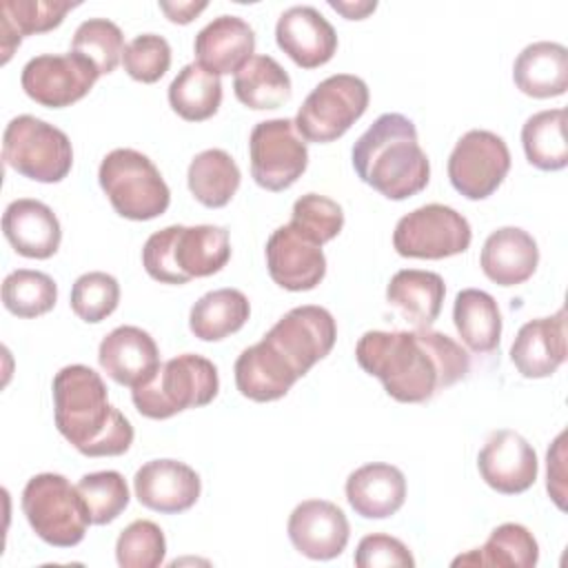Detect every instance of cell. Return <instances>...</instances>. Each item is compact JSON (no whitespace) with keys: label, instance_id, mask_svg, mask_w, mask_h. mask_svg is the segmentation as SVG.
Wrapping results in <instances>:
<instances>
[{"label":"cell","instance_id":"obj_1","mask_svg":"<svg viewBox=\"0 0 568 568\" xmlns=\"http://www.w3.org/2000/svg\"><path fill=\"white\" fill-rule=\"evenodd\" d=\"M355 359L402 404L428 402L470 371L468 353L430 328L366 331L355 346Z\"/></svg>","mask_w":568,"mask_h":568},{"label":"cell","instance_id":"obj_2","mask_svg":"<svg viewBox=\"0 0 568 568\" xmlns=\"http://www.w3.org/2000/svg\"><path fill=\"white\" fill-rule=\"evenodd\" d=\"M337 337L324 306L304 304L284 313L271 331L235 359V386L253 402H275L324 359Z\"/></svg>","mask_w":568,"mask_h":568},{"label":"cell","instance_id":"obj_3","mask_svg":"<svg viewBox=\"0 0 568 568\" xmlns=\"http://www.w3.org/2000/svg\"><path fill=\"white\" fill-rule=\"evenodd\" d=\"M53 419L60 435L87 457H118L133 444L131 422L109 404L100 373L84 364L55 373Z\"/></svg>","mask_w":568,"mask_h":568},{"label":"cell","instance_id":"obj_4","mask_svg":"<svg viewBox=\"0 0 568 568\" xmlns=\"http://www.w3.org/2000/svg\"><path fill=\"white\" fill-rule=\"evenodd\" d=\"M357 178L388 200H406L426 189L430 162L413 120L402 113L379 115L353 144Z\"/></svg>","mask_w":568,"mask_h":568},{"label":"cell","instance_id":"obj_5","mask_svg":"<svg viewBox=\"0 0 568 568\" xmlns=\"http://www.w3.org/2000/svg\"><path fill=\"white\" fill-rule=\"evenodd\" d=\"M231 260V240L224 226L173 224L149 235L142 248V266L155 282L186 284L209 277Z\"/></svg>","mask_w":568,"mask_h":568},{"label":"cell","instance_id":"obj_6","mask_svg":"<svg viewBox=\"0 0 568 568\" xmlns=\"http://www.w3.org/2000/svg\"><path fill=\"white\" fill-rule=\"evenodd\" d=\"M217 390L220 377L215 364L202 355L182 353L160 364L149 382L131 388V399L140 415L169 419L186 408L211 404Z\"/></svg>","mask_w":568,"mask_h":568},{"label":"cell","instance_id":"obj_7","mask_svg":"<svg viewBox=\"0 0 568 568\" xmlns=\"http://www.w3.org/2000/svg\"><path fill=\"white\" fill-rule=\"evenodd\" d=\"M98 182L118 215L135 222L162 215L171 191L158 166L135 149H113L104 155Z\"/></svg>","mask_w":568,"mask_h":568},{"label":"cell","instance_id":"obj_8","mask_svg":"<svg viewBox=\"0 0 568 568\" xmlns=\"http://www.w3.org/2000/svg\"><path fill=\"white\" fill-rule=\"evenodd\" d=\"M22 513L33 532L55 548L78 546L91 524L78 488L58 473H40L27 481Z\"/></svg>","mask_w":568,"mask_h":568},{"label":"cell","instance_id":"obj_9","mask_svg":"<svg viewBox=\"0 0 568 568\" xmlns=\"http://www.w3.org/2000/svg\"><path fill=\"white\" fill-rule=\"evenodd\" d=\"M2 158L16 173L42 184L62 182L73 166L69 135L36 115H18L7 124Z\"/></svg>","mask_w":568,"mask_h":568},{"label":"cell","instance_id":"obj_10","mask_svg":"<svg viewBox=\"0 0 568 568\" xmlns=\"http://www.w3.org/2000/svg\"><path fill=\"white\" fill-rule=\"evenodd\" d=\"M368 100V87L362 78L351 73L328 75L302 102L295 129L308 142H333L364 115Z\"/></svg>","mask_w":568,"mask_h":568},{"label":"cell","instance_id":"obj_11","mask_svg":"<svg viewBox=\"0 0 568 568\" xmlns=\"http://www.w3.org/2000/svg\"><path fill=\"white\" fill-rule=\"evenodd\" d=\"M248 158L255 184L273 193L293 186L308 166L306 142L288 118L257 122L248 138Z\"/></svg>","mask_w":568,"mask_h":568},{"label":"cell","instance_id":"obj_12","mask_svg":"<svg viewBox=\"0 0 568 568\" xmlns=\"http://www.w3.org/2000/svg\"><path fill=\"white\" fill-rule=\"evenodd\" d=\"M473 231L468 220L446 204H424L404 215L393 231V246L402 257L444 260L468 251Z\"/></svg>","mask_w":568,"mask_h":568},{"label":"cell","instance_id":"obj_13","mask_svg":"<svg viewBox=\"0 0 568 568\" xmlns=\"http://www.w3.org/2000/svg\"><path fill=\"white\" fill-rule=\"evenodd\" d=\"M510 171V151L493 131L473 129L464 133L448 158V180L466 200H486Z\"/></svg>","mask_w":568,"mask_h":568},{"label":"cell","instance_id":"obj_14","mask_svg":"<svg viewBox=\"0 0 568 568\" xmlns=\"http://www.w3.org/2000/svg\"><path fill=\"white\" fill-rule=\"evenodd\" d=\"M100 78L98 69L82 55L42 53L31 58L20 75L24 93L49 109H64L82 100Z\"/></svg>","mask_w":568,"mask_h":568},{"label":"cell","instance_id":"obj_15","mask_svg":"<svg viewBox=\"0 0 568 568\" xmlns=\"http://www.w3.org/2000/svg\"><path fill=\"white\" fill-rule=\"evenodd\" d=\"M481 479L501 495L526 493L537 481V453L515 430H493L477 455Z\"/></svg>","mask_w":568,"mask_h":568},{"label":"cell","instance_id":"obj_16","mask_svg":"<svg viewBox=\"0 0 568 568\" xmlns=\"http://www.w3.org/2000/svg\"><path fill=\"white\" fill-rule=\"evenodd\" d=\"M286 530L293 548L315 561L339 557L351 537L344 510L326 499H306L297 504L288 517Z\"/></svg>","mask_w":568,"mask_h":568},{"label":"cell","instance_id":"obj_17","mask_svg":"<svg viewBox=\"0 0 568 568\" xmlns=\"http://www.w3.org/2000/svg\"><path fill=\"white\" fill-rule=\"evenodd\" d=\"M138 501L162 515H178L195 506L202 493L200 475L178 459H151L133 477Z\"/></svg>","mask_w":568,"mask_h":568},{"label":"cell","instance_id":"obj_18","mask_svg":"<svg viewBox=\"0 0 568 568\" xmlns=\"http://www.w3.org/2000/svg\"><path fill=\"white\" fill-rule=\"evenodd\" d=\"M264 253L271 280L284 291H313L326 275L322 246L313 244L288 224L271 233Z\"/></svg>","mask_w":568,"mask_h":568},{"label":"cell","instance_id":"obj_19","mask_svg":"<svg viewBox=\"0 0 568 568\" xmlns=\"http://www.w3.org/2000/svg\"><path fill=\"white\" fill-rule=\"evenodd\" d=\"M277 47L302 69L326 64L337 51V33L333 24L308 4L286 9L275 24Z\"/></svg>","mask_w":568,"mask_h":568},{"label":"cell","instance_id":"obj_20","mask_svg":"<svg viewBox=\"0 0 568 568\" xmlns=\"http://www.w3.org/2000/svg\"><path fill=\"white\" fill-rule=\"evenodd\" d=\"M98 362L115 384L138 388L160 368V351L146 331L126 324L100 342Z\"/></svg>","mask_w":568,"mask_h":568},{"label":"cell","instance_id":"obj_21","mask_svg":"<svg viewBox=\"0 0 568 568\" xmlns=\"http://www.w3.org/2000/svg\"><path fill=\"white\" fill-rule=\"evenodd\" d=\"M566 311L526 322L510 346V362L526 379H541L557 373L566 362Z\"/></svg>","mask_w":568,"mask_h":568},{"label":"cell","instance_id":"obj_22","mask_svg":"<svg viewBox=\"0 0 568 568\" xmlns=\"http://www.w3.org/2000/svg\"><path fill=\"white\" fill-rule=\"evenodd\" d=\"M2 233L18 255L31 260L55 255L62 240V229L51 206L31 197L13 200L4 209Z\"/></svg>","mask_w":568,"mask_h":568},{"label":"cell","instance_id":"obj_23","mask_svg":"<svg viewBox=\"0 0 568 568\" xmlns=\"http://www.w3.org/2000/svg\"><path fill=\"white\" fill-rule=\"evenodd\" d=\"M195 60L215 75L237 73L255 51L251 24L237 16H217L200 29L193 42Z\"/></svg>","mask_w":568,"mask_h":568},{"label":"cell","instance_id":"obj_24","mask_svg":"<svg viewBox=\"0 0 568 568\" xmlns=\"http://www.w3.org/2000/svg\"><path fill=\"white\" fill-rule=\"evenodd\" d=\"M539 264L535 237L519 226H501L493 231L479 255L484 275L499 286H517L532 277Z\"/></svg>","mask_w":568,"mask_h":568},{"label":"cell","instance_id":"obj_25","mask_svg":"<svg viewBox=\"0 0 568 568\" xmlns=\"http://www.w3.org/2000/svg\"><path fill=\"white\" fill-rule=\"evenodd\" d=\"M346 499L359 517L386 519L404 506L406 477L393 464H364L348 475Z\"/></svg>","mask_w":568,"mask_h":568},{"label":"cell","instance_id":"obj_26","mask_svg":"<svg viewBox=\"0 0 568 568\" xmlns=\"http://www.w3.org/2000/svg\"><path fill=\"white\" fill-rule=\"evenodd\" d=\"M513 80L521 93L537 100L564 95L568 89V49L550 40L524 47L513 64Z\"/></svg>","mask_w":568,"mask_h":568},{"label":"cell","instance_id":"obj_27","mask_svg":"<svg viewBox=\"0 0 568 568\" xmlns=\"http://www.w3.org/2000/svg\"><path fill=\"white\" fill-rule=\"evenodd\" d=\"M444 295L446 284L442 275L419 268L397 271L386 286L388 304L395 306L415 328H430L442 313Z\"/></svg>","mask_w":568,"mask_h":568},{"label":"cell","instance_id":"obj_28","mask_svg":"<svg viewBox=\"0 0 568 568\" xmlns=\"http://www.w3.org/2000/svg\"><path fill=\"white\" fill-rule=\"evenodd\" d=\"M78 2L60 0H4L0 4L2 62H9L24 36L44 33L62 24L64 16Z\"/></svg>","mask_w":568,"mask_h":568},{"label":"cell","instance_id":"obj_29","mask_svg":"<svg viewBox=\"0 0 568 568\" xmlns=\"http://www.w3.org/2000/svg\"><path fill=\"white\" fill-rule=\"evenodd\" d=\"M251 315L246 295L237 288H217L202 295L189 313V328L202 342H220L237 333Z\"/></svg>","mask_w":568,"mask_h":568},{"label":"cell","instance_id":"obj_30","mask_svg":"<svg viewBox=\"0 0 568 568\" xmlns=\"http://www.w3.org/2000/svg\"><path fill=\"white\" fill-rule=\"evenodd\" d=\"M453 322L473 353H490L499 346L501 313L490 293L479 288L459 291L453 304Z\"/></svg>","mask_w":568,"mask_h":568},{"label":"cell","instance_id":"obj_31","mask_svg":"<svg viewBox=\"0 0 568 568\" xmlns=\"http://www.w3.org/2000/svg\"><path fill=\"white\" fill-rule=\"evenodd\" d=\"M240 180L242 173L224 149H206L197 153L186 171L189 191L209 209L226 206L237 193Z\"/></svg>","mask_w":568,"mask_h":568},{"label":"cell","instance_id":"obj_32","mask_svg":"<svg viewBox=\"0 0 568 568\" xmlns=\"http://www.w3.org/2000/svg\"><path fill=\"white\" fill-rule=\"evenodd\" d=\"M235 98L253 109H277L291 98V78L271 55H253L233 78Z\"/></svg>","mask_w":568,"mask_h":568},{"label":"cell","instance_id":"obj_33","mask_svg":"<svg viewBox=\"0 0 568 568\" xmlns=\"http://www.w3.org/2000/svg\"><path fill=\"white\" fill-rule=\"evenodd\" d=\"M539 559V546L532 532L521 524L497 526L481 548L453 559V566H513L532 568Z\"/></svg>","mask_w":568,"mask_h":568},{"label":"cell","instance_id":"obj_34","mask_svg":"<svg viewBox=\"0 0 568 568\" xmlns=\"http://www.w3.org/2000/svg\"><path fill=\"white\" fill-rule=\"evenodd\" d=\"M169 104L186 122H204L213 118L222 104L220 75L191 62L169 84Z\"/></svg>","mask_w":568,"mask_h":568},{"label":"cell","instance_id":"obj_35","mask_svg":"<svg viewBox=\"0 0 568 568\" xmlns=\"http://www.w3.org/2000/svg\"><path fill=\"white\" fill-rule=\"evenodd\" d=\"M526 160L539 171H561L568 164L566 111L546 109L530 115L521 126Z\"/></svg>","mask_w":568,"mask_h":568},{"label":"cell","instance_id":"obj_36","mask_svg":"<svg viewBox=\"0 0 568 568\" xmlns=\"http://www.w3.org/2000/svg\"><path fill=\"white\" fill-rule=\"evenodd\" d=\"M58 302V286L51 275L31 268H18L2 282V304L18 317H40Z\"/></svg>","mask_w":568,"mask_h":568},{"label":"cell","instance_id":"obj_37","mask_svg":"<svg viewBox=\"0 0 568 568\" xmlns=\"http://www.w3.org/2000/svg\"><path fill=\"white\" fill-rule=\"evenodd\" d=\"M124 36L120 27L106 18L84 20L71 40V51L89 60L100 75L115 71L124 53Z\"/></svg>","mask_w":568,"mask_h":568},{"label":"cell","instance_id":"obj_38","mask_svg":"<svg viewBox=\"0 0 568 568\" xmlns=\"http://www.w3.org/2000/svg\"><path fill=\"white\" fill-rule=\"evenodd\" d=\"M78 493L89 510L91 524L104 526L118 519L129 506V486L118 470L89 473L78 481Z\"/></svg>","mask_w":568,"mask_h":568},{"label":"cell","instance_id":"obj_39","mask_svg":"<svg viewBox=\"0 0 568 568\" xmlns=\"http://www.w3.org/2000/svg\"><path fill=\"white\" fill-rule=\"evenodd\" d=\"M288 226L313 244L322 246L339 235L344 226V211L326 195L306 193L295 200Z\"/></svg>","mask_w":568,"mask_h":568},{"label":"cell","instance_id":"obj_40","mask_svg":"<svg viewBox=\"0 0 568 568\" xmlns=\"http://www.w3.org/2000/svg\"><path fill=\"white\" fill-rule=\"evenodd\" d=\"M164 555V532L151 519L131 521L115 541V559L122 568H158Z\"/></svg>","mask_w":568,"mask_h":568},{"label":"cell","instance_id":"obj_41","mask_svg":"<svg viewBox=\"0 0 568 568\" xmlns=\"http://www.w3.org/2000/svg\"><path fill=\"white\" fill-rule=\"evenodd\" d=\"M120 302V284L113 275L91 271L80 275L71 286V311L87 324L106 320Z\"/></svg>","mask_w":568,"mask_h":568},{"label":"cell","instance_id":"obj_42","mask_svg":"<svg viewBox=\"0 0 568 568\" xmlns=\"http://www.w3.org/2000/svg\"><path fill=\"white\" fill-rule=\"evenodd\" d=\"M122 67L133 80L153 84L171 67V44L158 33H140L124 47Z\"/></svg>","mask_w":568,"mask_h":568},{"label":"cell","instance_id":"obj_43","mask_svg":"<svg viewBox=\"0 0 568 568\" xmlns=\"http://www.w3.org/2000/svg\"><path fill=\"white\" fill-rule=\"evenodd\" d=\"M355 566L357 568H413L415 557L410 555L408 546L397 537L373 532L359 539L355 550Z\"/></svg>","mask_w":568,"mask_h":568},{"label":"cell","instance_id":"obj_44","mask_svg":"<svg viewBox=\"0 0 568 568\" xmlns=\"http://www.w3.org/2000/svg\"><path fill=\"white\" fill-rule=\"evenodd\" d=\"M546 488L559 510H566V433H559L546 455Z\"/></svg>","mask_w":568,"mask_h":568},{"label":"cell","instance_id":"obj_45","mask_svg":"<svg viewBox=\"0 0 568 568\" xmlns=\"http://www.w3.org/2000/svg\"><path fill=\"white\" fill-rule=\"evenodd\" d=\"M160 9L171 22L189 24L200 11L206 9V2H160Z\"/></svg>","mask_w":568,"mask_h":568},{"label":"cell","instance_id":"obj_46","mask_svg":"<svg viewBox=\"0 0 568 568\" xmlns=\"http://www.w3.org/2000/svg\"><path fill=\"white\" fill-rule=\"evenodd\" d=\"M328 4L339 11L346 20H364L371 11L377 9V2H335V0H328Z\"/></svg>","mask_w":568,"mask_h":568}]
</instances>
